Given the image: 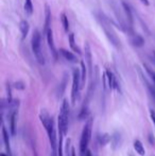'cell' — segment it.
<instances>
[{
  "label": "cell",
  "mask_w": 155,
  "mask_h": 156,
  "mask_svg": "<svg viewBox=\"0 0 155 156\" xmlns=\"http://www.w3.org/2000/svg\"><path fill=\"white\" fill-rule=\"evenodd\" d=\"M69 46H70L71 50H72L73 52H77L78 54H80V55L82 54L81 49L78 47L77 43H76V41H75V34H73V33H70V34H69Z\"/></svg>",
  "instance_id": "ac0fdd59"
},
{
  "label": "cell",
  "mask_w": 155,
  "mask_h": 156,
  "mask_svg": "<svg viewBox=\"0 0 155 156\" xmlns=\"http://www.w3.org/2000/svg\"><path fill=\"white\" fill-rule=\"evenodd\" d=\"M2 138H3V144L4 147H5V150L8 152V154L11 156V144H10V136H9V133L6 131L5 126L2 125Z\"/></svg>",
  "instance_id": "7c38bea8"
},
{
  "label": "cell",
  "mask_w": 155,
  "mask_h": 156,
  "mask_svg": "<svg viewBox=\"0 0 155 156\" xmlns=\"http://www.w3.org/2000/svg\"><path fill=\"white\" fill-rule=\"evenodd\" d=\"M19 30H20V33H21V41H25L30 30L29 23H28L27 20H21L20 23H19Z\"/></svg>",
  "instance_id": "4fadbf2b"
},
{
  "label": "cell",
  "mask_w": 155,
  "mask_h": 156,
  "mask_svg": "<svg viewBox=\"0 0 155 156\" xmlns=\"http://www.w3.org/2000/svg\"><path fill=\"white\" fill-rule=\"evenodd\" d=\"M85 156H93V155H91V152H90V151L87 150V151H86V153H85Z\"/></svg>",
  "instance_id": "f1b7e54d"
},
{
  "label": "cell",
  "mask_w": 155,
  "mask_h": 156,
  "mask_svg": "<svg viewBox=\"0 0 155 156\" xmlns=\"http://www.w3.org/2000/svg\"><path fill=\"white\" fill-rule=\"evenodd\" d=\"M45 25H44V34H46L49 29H51V10L49 5L45 6Z\"/></svg>",
  "instance_id": "30bf717a"
},
{
  "label": "cell",
  "mask_w": 155,
  "mask_h": 156,
  "mask_svg": "<svg viewBox=\"0 0 155 156\" xmlns=\"http://www.w3.org/2000/svg\"><path fill=\"white\" fill-rule=\"evenodd\" d=\"M61 21H62V25H63V27H64L65 32L68 33V31H69V21H68V17H67V15L65 14V13H62V14H61Z\"/></svg>",
  "instance_id": "603a6c76"
},
{
  "label": "cell",
  "mask_w": 155,
  "mask_h": 156,
  "mask_svg": "<svg viewBox=\"0 0 155 156\" xmlns=\"http://www.w3.org/2000/svg\"><path fill=\"white\" fill-rule=\"evenodd\" d=\"M70 156H77V154H76V150H75V148L71 149V151H70Z\"/></svg>",
  "instance_id": "4316f807"
},
{
  "label": "cell",
  "mask_w": 155,
  "mask_h": 156,
  "mask_svg": "<svg viewBox=\"0 0 155 156\" xmlns=\"http://www.w3.org/2000/svg\"><path fill=\"white\" fill-rule=\"evenodd\" d=\"M138 71H139V73H140V76H141V79H143V81L145 82V84L147 85V88H148V90H149V94H150V96L152 97V99H153V101H154V103H155V85L154 84H150L149 82H148L147 80L145 79V76H143V72H141V70L138 68Z\"/></svg>",
  "instance_id": "2e32d148"
},
{
  "label": "cell",
  "mask_w": 155,
  "mask_h": 156,
  "mask_svg": "<svg viewBox=\"0 0 155 156\" xmlns=\"http://www.w3.org/2000/svg\"><path fill=\"white\" fill-rule=\"evenodd\" d=\"M120 141H121V135H120L118 132H116V133L113 135L112 140H111V144H112V147H113L114 150L120 146Z\"/></svg>",
  "instance_id": "d6986e66"
},
{
  "label": "cell",
  "mask_w": 155,
  "mask_h": 156,
  "mask_svg": "<svg viewBox=\"0 0 155 156\" xmlns=\"http://www.w3.org/2000/svg\"><path fill=\"white\" fill-rule=\"evenodd\" d=\"M98 140H99V144H101V146H106V144L111 142V140H112V137L110 136V134L104 133V134H102V135L99 136Z\"/></svg>",
  "instance_id": "ffe728a7"
},
{
  "label": "cell",
  "mask_w": 155,
  "mask_h": 156,
  "mask_svg": "<svg viewBox=\"0 0 155 156\" xmlns=\"http://www.w3.org/2000/svg\"><path fill=\"white\" fill-rule=\"evenodd\" d=\"M84 52H85V62L87 64V68H88V71L90 76H93V55H91V50L89 44L85 43L84 45Z\"/></svg>",
  "instance_id": "ba28073f"
},
{
  "label": "cell",
  "mask_w": 155,
  "mask_h": 156,
  "mask_svg": "<svg viewBox=\"0 0 155 156\" xmlns=\"http://www.w3.org/2000/svg\"><path fill=\"white\" fill-rule=\"evenodd\" d=\"M31 47L36 61L38 62V64L44 65L45 64V56H44L43 50H41V35L38 30H35L32 34Z\"/></svg>",
  "instance_id": "5b68a950"
},
{
  "label": "cell",
  "mask_w": 155,
  "mask_h": 156,
  "mask_svg": "<svg viewBox=\"0 0 155 156\" xmlns=\"http://www.w3.org/2000/svg\"><path fill=\"white\" fill-rule=\"evenodd\" d=\"M60 53L62 54L63 58H64L66 61H68V62H71V63H77L78 62L77 56H76L75 54L72 53V52L67 51V50H65V49H61L60 50Z\"/></svg>",
  "instance_id": "9a60e30c"
},
{
  "label": "cell",
  "mask_w": 155,
  "mask_h": 156,
  "mask_svg": "<svg viewBox=\"0 0 155 156\" xmlns=\"http://www.w3.org/2000/svg\"><path fill=\"white\" fill-rule=\"evenodd\" d=\"M58 132L61 135H67L68 132V124H69V103L67 99H64L61 106V111L58 114Z\"/></svg>",
  "instance_id": "3957f363"
},
{
  "label": "cell",
  "mask_w": 155,
  "mask_h": 156,
  "mask_svg": "<svg viewBox=\"0 0 155 156\" xmlns=\"http://www.w3.org/2000/svg\"><path fill=\"white\" fill-rule=\"evenodd\" d=\"M0 156H8L5 154V153H0Z\"/></svg>",
  "instance_id": "f546056e"
},
{
  "label": "cell",
  "mask_w": 155,
  "mask_h": 156,
  "mask_svg": "<svg viewBox=\"0 0 155 156\" xmlns=\"http://www.w3.org/2000/svg\"><path fill=\"white\" fill-rule=\"evenodd\" d=\"M130 41L135 47H143V46L145 45V39H143V37L139 34H134V33L131 34Z\"/></svg>",
  "instance_id": "8fae6325"
},
{
  "label": "cell",
  "mask_w": 155,
  "mask_h": 156,
  "mask_svg": "<svg viewBox=\"0 0 155 156\" xmlns=\"http://www.w3.org/2000/svg\"><path fill=\"white\" fill-rule=\"evenodd\" d=\"M15 87H16L17 89H23V84L21 82H17V83H15V85H14Z\"/></svg>",
  "instance_id": "d4e9b609"
},
{
  "label": "cell",
  "mask_w": 155,
  "mask_h": 156,
  "mask_svg": "<svg viewBox=\"0 0 155 156\" xmlns=\"http://www.w3.org/2000/svg\"><path fill=\"white\" fill-rule=\"evenodd\" d=\"M25 12L28 16H31L33 14V3H32V0H25Z\"/></svg>",
  "instance_id": "7402d4cb"
},
{
  "label": "cell",
  "mask_w": 155,
  "mask_h": 156,
  "mask_svg": "<svg viewBox=\"0 0 155 156\" xmlns=\"http://www.w3.org/2000/svg\"><path fill=\"white\" fill-rule=\"evenodd\" d=\"M81 87H82L81 72L78 68H75L72 70V86H71V103H72V105L76 104V102L79 99Z\"/></svg>",
  "instance_id": "8992f818"
},
{
  "label": "cell",
  "mask_w": 155,
  "mask_h": 156,
  "mask_svg": "<svg viewBox=\"0 0 155 156\" xmlns=\"http://www.w3.org/2000/svg\"><path fill=\"white\" fill-rule=\"evenodd\" d=\"M140 1L143 2V3L145 4V5H149V4H150L149 0H140Z\"/></svg>",
  "instance_id": "83f0119b"
},
{
  "label": "cell",
  "mask_w": 155,
  "mask_h": 156,
  "mask_svg": "<svg viewBox=\"0 0 155 156\" xmlns=\"http://www.w3.org/2000/svg\"><path fill=\"white\" fill-rule=\"evenodd\" d=\"M122 6H123V10H124V13H125V16H126V21H128L129 26L133 29V15H132V11H131L130 6L129 4H126L125 2H122Z\"/></svg>",
  "instance_id": "5bb4252c"
},
{
  "label": "cell",
  "mask_w": 155,
  "mask_h": 156,
  "mask_svg": "<svg viewBox=\"0 0 155 156\" xmlns=\"http://www.w3.org/2000/svg\"><path fill=\"white\" fill-rule=\"evenodd\" d=\"M39 119L41 122L43 123L44 127L47 131V135L49 138L50 144H51V149L53 152H56L58 150V140L56 139V132L54 129V122L52 117H50L49 113L47 111H41L39 114Z\"/></svg>",
  "instance_id": "6da1fadb"
},
{
  "label": "cell",
  "mask_w": 155,
  "mask_h": 156,
  "mask_svg": "<svg viewBox=\"0 0 155 156\" xmlns=\"http://www.w3.org/2000/svg\"><path fill=\"white\" fill-rule=\"evenodd\" d=\"M105 76H106V80H107V84L110 89H119L116 78H115V76L113 74V72L110 69H107L105 71Z\"/></svg>",
  "instance_id": "9c48e42d"
},
{
  "label": "cell",
  "mask_w": 155,
  "mask_h": 156,
  "mask_svg": "<svg viewBox=\"0 0 155 156\" xmlns=\"http://www.w3.org/2000/svg\"><path fill=\"white\" fill-rule=\"evenodd\" d=\"M86 76H87V67H86V64L82 61L81 62V83H82V86L85 84Z\"/></svg>",
  "instance_id": "44dd1931"
},
{
  "label": "cell",
  "mask_w": 155,
  "mask_h": 156,
  "mask_svg": "<svg viewBox=\"0 0 155 156\" xmlns=\"http://www.w3.org/2000/svg\"><path fill=\"white\" fill-rule=\"evenodd\" d=\"M145 68H146V71H147L148 73H149V76H151L152 81H153V84L155 85V72L149 67V66H147V65H145Z\"/></svg>",
  "instance_id": "cb8c5ba5"
},
{
  "label": "cell",
  "mask_w": 155,
  "mask_h": 156,
  "mask_svg": "<svg viewBox=\"0 0 155 156\" xmlns=\"http://www.w3.org/2000/svg\"><path fill=\"white\" fill-rule=\"evenodd\" d=\"M153 55H154V60H155V52H154V53H153Z\"/></svg>",
  "instance_id": "4dcf8cb0"
},
{
  "label": "cell",
  "mask_w": 155,
  "mask_h": 156,
  "mask_svg": "<svg viewBox=\"0 0 155 156\" xmlns=\"http://www.w3.org/2000/svg\"><path fill=\"white\" fill-rule=\"evenodd\" d=\"M150 116H151V119H152V121H153V123L155 125V113H154L153 109H150Z\"/></svg>",
  "instance_id": "484cf974"
},
{
  "label": "cell",
  "mask_w": 155,
  "mask_h": 156,
  "mask_svg": "<svg viewBox=\"0 0 155 156\" xmlns=\"http://www.w3.org/2000/svg\"><path fill=\"white\" fill-rule=\"evenodd\" d=\"M91 132H93V118H89L88 121L83 127L82 134L80 138V154L81 156H85V153L88 150V144L91 138Z\"/></svg>",
  "instance_id": "277c9868"
},
{
  "label": "cell",
  "mask_w": 155,
  "mask_h": 156,
  "mask_svg": "<svg viewBox=\"0 0 155 156\" xmlns=\"http://www.w3.org/2000/svg\"><path fill=\"white\" fill-rule=\"evenodd\" d=\"M46 37H47V43H48V46H49V49L51 51V54L53 56L54 61H58V52L55 48V45H54V41H53V33H52V30L49 29L46 33Z\"/></svg>",
  "instance_id": "52a82bcc"
},
{
  "label": "cell",
  "mask_w": 155,
  "mask_h": 156,
  "mask_svg": "<svg viewBox=\"0 0 155 156\" xmlns=\"http://www.w3.org/2000/svg\"><path fill=\"white\" fill-rule=\"evenodd\" d=\"M133 146H134V150L136 151V153L139 156H145L146 155V150H145V148H143V144H141L140 140H138V139L134 140Z\"/></svg>",
  "instance_id": "e0dca14e"
},
{
  "label": "cell",
  "mask_w": 155,
  "mask_h": 156,
  "mask_svg": "<svg viewBox=\"0 0 155 156\" xmlns=\"http://www.w3.org/2000/svg\"><path fill=\"white\" fill-rule=\"evenodd\" d=\"M96 16H97L98 21H99L101 28L103 29V31H104V33H105L106 37H107V39L111 41V44H112L115 48H117V49L121 48V43H120V39L118 38L116 32H115V30L113 29L112 23H111L110 19H108L107 17H106L105 15H104L103 13H101V12H98L97 14H96Z\"/></svg>",
  "instance_id": "7a4b0ae2"
}]
</instances>
